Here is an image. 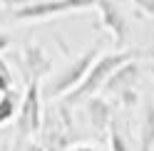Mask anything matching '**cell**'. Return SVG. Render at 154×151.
I'll return each instance as SVG.
<instances>
[{"label": "cell", "instance_id": "4fadbf2b", "mask_svg": "<svg viewBox=\"0 0 154 151\" xmlns=\"http://www.w3.org/2000/svg\"><path fill=\"white\" fill-rule=\"evenodd\" d=\"M0 87L3 89H13V70L3 57H0Z\"/></svg>", "mask_w": 154, "mask_h": 151}, {"label": "cell", "instance_id": "d6986e66", "mask_svg": "<svg viewBox=\"0 0 154 151\" xmlns=\"http://www.w3.org/2000/svg\"><path fill=\"white\" fill-rule=\"evenodd\" d=\"M149 72H152V77H154V57L149 60Z\"/></svg>", "mask_w": 154, "mask_h": 151}, {"label": "cell", "instance_id": "e0dca14e", "mask_svg": "<svg viewBox=\"0 0 154 151\" xmlns=\"http://www.w3.org/2000/svg\"><path fill=\"white\" fill-rule=\"evenodd\" d=\"M10 45H13V37L0 30V52H5V50H10Z\"/></svg>", "mask_w": 154, "mask_h": 151}, {"label": "cell", "instance_id": "2e32d148", "mask_svg": "<svg viewBox=\"0 0 154 151\" xmlns=\"http://www.w3.org/2000/svg\"><path fill=\"white\" fill-rule=\"evenodd\" d=\"M30 3H35V0H0V5L5 7V10H20V7H25V5H30Z\"/></svg>", "mask_w": 154, "mask_h": 151}, {"label": "cell", "instance_id": "7c38bea8", "mask_svg": "<svg viewBox=\"0 0 154 151\" xmlns=\"http://www.w3.org/2000/svg\"><path fill=\"white\" fill-rule=\"evenodd\" d=\"M109 149H112V151H132L129 141L124 139V134L119 131L117 124H112V126H109Z\"/></svg>", "mask_w": 154, "mask_h": 151}, {"label": "cell", "instance_id": "8992f818", "mask_svg": "<svg viewBox=\"0 0 154 151\" xmlns=\"http://www.w3.org/2000/svg\"><path fill=\"white\" fill-rule=\"evenodd\" d=\"M97 13H100V20L104 25V30L112 35L114 45L124 47L127 45V37H129V20L119 10V5L114 0H97Z\"/></svg>", "mask_w": 154, "mask_h": 151}, {"label": "cell", "instance_id": "ffe728a7", "mask_svg": "<svg viewBox=\"0 0 154 151\" xmlns=\"http://www.w3.org/2000/svg\"><path fill=\"white\" fill-rule=\"evenodd\" d=\"M5 92H10V89H3V87H0V97H3V94H5Z\"/></svg>", "mask_w": 154, "mask_h": 151}, {"label": "cell", "instance_id": "7a4b0ae2", "mask_svg": "<svg viewBox=\"0 0 154 151\" xmlns=\"http://www.w3.org/2000/svg\"><path fill=\"white\" fill-rule=\"evenodd\" d=\"M102 45H104V40L100 37V40H94L87 50H82L77 57H72L60 72L47 79V84L42 87V94H47L50 99H57V97L62 99L70 89H75L77 84L85 79V74L90 72V67L97 62V57L102 55Z\"/></svg>", "mask_w": 154, "mask_h": 151}, {"label": "cell", "instance_id": "8fae6325", "mask_svg": "<svg viewBox=\"0 0 154 151\" xmlns=\"http://www.w3.org/2000/svg\"><path fill=\"white\" fill-rule=\"evenodd\" d=\"M20 99L17 97L15 89L5 92L3 97H0V126H5L8 121H13V117H17V109H20Z\"/></svg>", "mask_w": 154, "mask_h": 151}, {"label": "cell", "instance_id": "3957f363", "mask_svg": "<svg viewBox=\"0 0 154 151\" xmlns=\"http://www.w3.org/2000/svg\"><path fill=\"white\" fill-rule=\"evenodd\" d=\"M42 84L40 82H27L23 92L20 109L15 117V129H17V141L32 139V134L42 129Z\"/></svg>", "mask_w": 154, "mask_h": 151}, {"label": "cell", "instance_id": "ba28073f", "mask_svg": "<svg viewBox=\"0 0 154 151\" xmlns=\"http://www.w3.org/2000/svg\"><path fill=\"white\" fill-rule=\"evenodd\" d=\"M139 74H142V70H139L137 60L124 62V64H119V67L112 72V77L107 79V84H104V92L114 94V97H122L124 92H134V84H137Z\"/></svg>", "mask_w": 154, "mask_h": 151}, {"label": "cell", "instance_id": "6da1fadb", "mask_svg": "<svg viewBox=\"0 0 154 151\" xmlns=\"http://www.w3.org/2000/svg\"><path fill=\"white\" fill-rule=\"evenodd\" d=\"M142 50H117V52H107V55H100L97 62L90 67V72L85 74V79L77 84L75 89H70L62 97V104L65 107H77V104H85L90 97H94L100 89H104L107 79L112 77V72L119 67V64L129 62V60H139L142 57Z\"/></svg>", "mask_w": 154, "mask_h": 151}, {"label": "cell", "instance_id": "9a60e30c", "mask_svg": "<svg viewBox=\"0 0 154 151\" xmlns=\"http://www.w3.org/2000/svg\"><path fill=\"white\" fill-rule=\"evenodd\" d=\"M129 3L137 7L139 13H144V15H149L152 20H154V0H129Z\"/></svg>", "mask_w": 154, "mask_h": 151}, {"label": "cell", "instance_id": "277c9868", "mask_svg": "<svg viewBox=\"0 0 154 151\" xmlns=\"http://www.w3.org/2000/svg\"><path fill=\"white\" fill-rule=\"evenodd\" d=\"M97 7V0H35V3L10 13V20L15 22H30V20H47V17H60L67 13H80Z\"/></svg>", "mask_w": 154, "mask_h": 151}, {"label": "cell", "instance_id": "5bb4252c", "mask_svg": "<svg viewBox=\"0 0 154 151\" xmlns=\"http://www.w3.org/2000/svg\"><path fill=\"white\" fill-rule=\"evenodd\" d=\"M13 151H47V149L42 146V141L25 139V141H15V149Z\"/></svg>", "mask_w": 154, "mask_h": 151}, {"label": "cell", "instance_id": "52a82bcc", "mask_svg": "<svg viewBox=\"0 0 154 151\" xmlns=\"http://www.w3.org/2000/svg\"><path fill=\"white\" fill-rule=\"evenodd\" d=\"M17 64H20V70H23L27 82H32V79L42 82L45 74L52 72V60L47 57V52L40 45H35V42L25 45V50L20 52V57H17Z\"/></svg>", "mask_w": 154, "mask_h": 151}, {"label": "cell", "instance_id": "30bf717a", "mask_svg": "<svg viewBox=\"0 0 154 151\" xmlns=\"http://www.w3.org/2000/svg\"><path fill=\"white\" fill-rule=\"evenodd\" d=\"M137 151H154V104L147 102L139 121V141Z\"/></svg>", "mask_w": 154, "mask_h": 151}, {"label": "cell", "instance_id": "5b68a950", "mask_svg": "<svg viewBox=\"0 0 154 151\" xmlns=\"http://www.w3.org/2000/svg\"><path fill=\"white\" fill-rule=\"evenodd\" d=\"M67 109L62 102L60 107H55L50 111V117L42 119V146L47 151H67L75 139V129H72V121L67 117Z\"/></svg>", "mask_w": 154, "mask_h": 151}, {"label": "cell", "instance_id": "44dd1931", "mask_svg": "<svg viewBox=\"0 0 154 151\" xmlns=\"http://www.w3.org/2000/svg\"><path fill=\"white\" fill-rule=\"evenodd\" d=\"M0 151H3V149H0Z\"/></svg>", "mask_w": 154, "mask_h": 151}, {"label": "cell", "instance_id": "ac0fdd59", "mask_svg": "<svg viewBox=\"0 0 154 151\" xmlns=\"http://www.w3.org/2000/svg\"><path fill=\"white\" fill-rule=\"evenodd\" d=\"M72 151H97V149H92V146H87V144H80V146H75Z\"/></svg>", "mask_w": 154, "mask_h": 151}, {"label": "cell", "instance_id": "9c48e42d", "mask_svg": "<svg viewBox=\"0 0 154 151\" xmlns=\"http://www.w3.org/2000/svg\"><path fill=\"white\" fill-rule=\"evenodd\" d=\"M85 109H87V119H90V124L92 129L97 131V134H109V126L114 124L112 121V107H109V102L100 97V94H94V97H90L87 102H85Z\"/></svg>", "mask_w": 154, "mask_h": 151}]
</instances>
